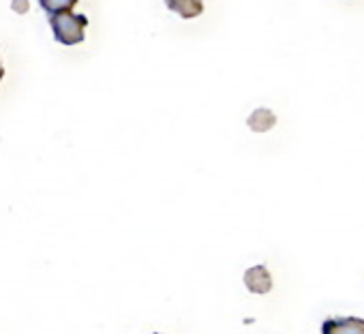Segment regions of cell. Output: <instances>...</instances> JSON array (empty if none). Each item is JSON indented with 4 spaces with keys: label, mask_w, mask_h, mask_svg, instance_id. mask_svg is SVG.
Masks as SVG:
<instances>
[{
    "label": "cell",
    "mask_w": 364,
    "mask_h": 334,
    "mask_svg": "<svg viewBox=\"0 0 364 334\" xmlns=\"http://www.w3.org/2000/svg\"><path fill=\"white\" fill-rule=\"evenodd\" d=\"M75 5H77V0H39V7L48 16L58 14V11H71Z\"/></svg>",
    "instance_id": "obj_6"
},
{
    "label": "cell",
    "mask_w": 364,
    "mask_h": 334,
    "mask_svg": "<svg viewBox=\"0 0 364 334\" xmlns=\"http://www.w3.org/2000/svg\"><path fill=\"white\" fill-rule=\"evenodd\" d=\"M156 334H159V332H156Z\"/></svg>",
    "instance_id": "obj_9"
},
{
    "label": "cell",
    "mask_w": 364,
    "mask_h": 334,
    "mask_svg": "<svg viewBox=\"0 0 364 334\" xmlns=\"http://www.w3.org/2000/svg\"><path fill=\"white\" fill-rule=\"evenodd\" d=\"M163 3L182 20H193L204 14V0H163Z\"/></svg>",
    "instance_id": "obj_4"
},
{
    "label": "cell",
    "mask_w": 364,
    "mask_h": 334,
    "mask_svg": "<svg viewBox=\"0 0 364 334\" xmlns=\"http://www.w3.org/2000/svg\"><path fill=\"white\" fill-rule=\"evenodd\" d=\"M247 124H249V129L255 131V133H266V131H270V129L277 124V116H274L272 109L259 107V109H255V112L249 116Z\"/></svg>",
    "instance_id": "obj_5"
},
{
    "label": "cell",
    "mask_w": 364,
    "mask_h": 334,
    "mask_svg": "<svg viewBox=\"0 0 364 334\" xmlns=\"http://www.w3.org/2000/svg\"><path fill=\"white\" fill-rule=\"evenodd\" d=\"M28 7H31L28 0H14V3H11V9H14L16 14H20V16L28 14Z\"/></svg>",
    "instance_id": "obj_7"
},
{
    "label": "cell",
    "mask_w": 364,
    "mask_h": 334,
    "mask_svg": "<svg viewBox=\"0 0 364 334\" xmlns=\"http://www.w3.org/2000/svg\"><path fill=\"white\" fill-rule=\"evenodd\" d=\"M321 334H364V319L360 317H330L321 323Z\"/></svg>",
    "instance_id": "obj_2"
},
{
    "label": "cell",
    "mask_w": 364,
    "mask_h": 334,
    "mask_svg": "<svg viewBox=\"0 0 364 334\" xmlns=\"http://www.w3.org/2000/svg\"><path fill=\"white\" fill-rule=\"evenodd\" d=\"M50 28L60 45H77L86 39L88 18L73 11H58L50 16Z\"/></svg>",
    "instance_id": "obj_1"
},
{
    "label": "cell",
    "mask_w": 364,
    "mask_h": 334,
    "mask_svg": "<svg viewBox=\"0 0 364 334\" xmlns=\"http://www.w3.org/2000/svg\"><path fill=\"white\" fill-rule=\"evenodd\" d=\"M245 285L253 293H268L272 289V276L266 266H253L245 272Z\"/></svg>",
    "instance_id": "obj_3"
},
{
    "label": "cell",
    "mask_w": 364,
    "mask_h": 334,
    "mask_svg": "<svg viewBox=\"0 0 364 334\" xmlns=\"http://www.w3.org/2000/svg\"><path fill=\"white\" fill-rule=\"evenodd\" d=\"M3 77H5V67H3V63H0V82H3Z\"/></svg>",
    "instance_id": "obj_8"
}]
</instances>
